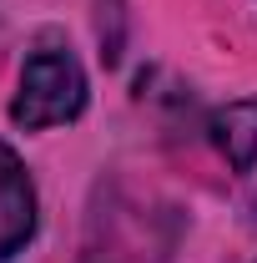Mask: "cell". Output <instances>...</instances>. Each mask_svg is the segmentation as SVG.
Segmentation results:
<instances>
[{
  "label": "cell",
  "instance_id": "obj_1",
  "mask_svg": "<svg viewBox=\"0 0 257 263\" xmlns=\"http://www.w3.org/2000/svg\"><path fill=\"white\" fill-rule=\"evenodd\" d=\"M86 106V71L71 51H35L20 71V91L10 101V122L26 132L76 122Z\"/></svg>",
  "mask_w": 257,
  "mask_h": 263
},
{
  "label": "cell",
  "instance_id": "obj_2",
  "mask_svg": "<svg viewBox=\"0 0 257 263\" xmlns=\"http://www.w3.org/2000/svg\"><path fill=\"white\" fill-rule=\"evenodd\" d=\"M35 233V187L20 157L0 142V263L15 258Z\"/></svg>",
  "mask_w": 257,
  "mask_h": 263
},
{
  "label": "cell",
  "instance_id": "obj_3",
  "mask_svg": "<svg viewBox=\"0 0 257 263\" xmlns=\"http://www.w3.org/2000/svg\"><path fill=\"white\" fill-rule=\"evenodd\" d=\"M212 142L237 172H252V162H257V97L227 101L212 117Z\"/></svg>",
  "mask_w": 257,
  "mask_h": 263
},
{
  "label": "cell",
  "instance_id": "obj_4",
  "mask_svg": "<svg viewBox=\"0 0 257 263\" xmlns=\"http://www.w3.org/2000/svg\"><path fill=\"white\" fill-rule=\"evenodd\" d=\"M96 31H101V56L121 61V35H126V0H96Z\"/></svg>",
  "mask_w": 257,
  "mask_h": 263
}]
</instances>
